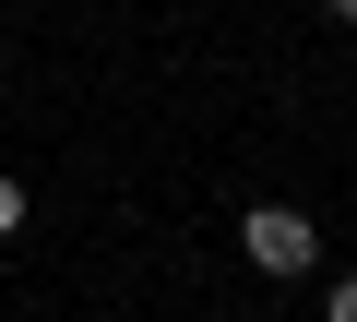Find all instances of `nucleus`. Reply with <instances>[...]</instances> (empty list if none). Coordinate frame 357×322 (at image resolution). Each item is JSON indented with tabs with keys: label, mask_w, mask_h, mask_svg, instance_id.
I'll return each instance as SVG.
<instances>
[{
	"label": "nucleus",
	"mask_w": 357,
	"mask_h": 322,
	"mask_svg": "<svg viewBox=\"0 0 357 322\" xmlns=\"http://www.w3.org/2000/svg\"><path fill=\"white\" fill-rule=\"evenodd\" d=\"M238 251H250L262 275H310V263H321V227H310L298 203H250V215H238Z\"/></svg>",
	"instance_id": "f257e3e1"
},
{
	"label": "nucleus",
	"mask_w": 357,
	"mask_h": 322,
	"mask_svg": "<svg viewBox=\"0 0 357 322\" xmlns=\"http://www.w3.org/2000/svg\"><path fill=\"white\" fill-rule=\"evenodd\" d=\"M24 227V180H0V239H13Z\"/></svg>",
	"instance_id": "f03ea898"
},
{
	"label": "nucleus",
	"mask_w": 357,
	"mask_h": 322,
	"mask_svg": "<svg viewBox=\"0 0 357 322\" xmlns=\"http://www.w3.org/2000/svg\"><path fill=\"white\" fill-rule=\"evenodd\" d=\"M321 322H357V275H345V286H333V298H321Z\"/></svg>",
	"instance_id": "7ed1b4c3"
},
{
	"label": "nucleus",
	"mask_w": 357,
	"mask_h": 322,
	"mask_svg": "<svg viewBox=\"0 0 357 322\" xmlns=\"http://www.w3.org/2000/svg\"><path fill=\"white\" fill-rule=\"evenodd\" d=\"M321 13H333V24H357V0H321Z\"/></svg>",
	"instance_id": "20e7f679"
}]
</instances>
